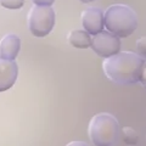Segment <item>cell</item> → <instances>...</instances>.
Masks as SVG:
<instances>
[{"label":"cell","instance_id":"1","mask_svg":"<svg viewBox=\"0 0 146 146\" xmlns=\"http://www.w3.org/2000/svg\"><path fill=\"white\" fill-rule=\"evenodd\" d=\"M102 68L106 77L113 83L130 85L145 84V57L131 51H118L105 58Z\"/></svg>","mask_w":146,"mask_h":146},{"label":"cell","instance_id":"2","mask_svg":"<svg viewBox=\"0 0 146 146\" xmlns=\"http://www.w3.org/2000/svg\"><path fill=\"white\" fill-rule=\"evenodd\" d=\"M105 27L118 38H127L138 28V16L128 5L116 4L104 12Z\"/></svg>","mask_w":146,"mask_h":146},{"label":"cell","instance_id":"3","mask_svg":"<svg viewBox=\"0 0 146 146\" xmlns=\"http://www.w3.org/2000/svg\"><path fill=\"white\" fill-rule=\"evenodd\" d=\"M121 128L117 118L110 113H99L89 123V136L94 145L112 146L119 140Z\"/></svg>","mask_w":146,"mask_h":146},{"label":"cell","instance_id":"4","mask_svg":"<svg viewBox=\"0 0 146 146\" xmlns=\"http://www.w3.org/2000/svg\"><path fill=\"white\" fill-rule=\"evenodd\" d=\"M55 21L56 17L51 6L35 5V4L31 7L27 18L29 32L38 38H43L50 34L55 26Z\"/></svg>","mask_w":146,"mask_h":146},{"label":"cell","instance_id":"5","mask_svg":"<svg viewBox=\"0 0 146 146\" xmlns=\"http://www.w3.org/2000/svg\"><path fill=\"white\" fill-rule=\"evenodd\" d=\"M90 48L100 57L107 58L121 50V39L108 31H100L90 38Z\"/></svg>","mask_w":146,"mask_h":146},{"label":"cell","instance_id":"6","mask_svg":"<svg viewBox=\"0 0 146 146\" xmlns=\"http://www.w3.org/2000/svg\"><path fill=\"white\" fill-rule=\"evenodd\" d=\"M82 25L90 35H94L104 29V11L99 7H88L82 12Z\"/></svg>","mask_w":146,"mask_h":146},{"label":"cell","instance_id":"7","mask_svg":"<svg viewBox=\"0 0 146 146\" xmlns=\"http://www.w3.org/2000/svg\"><path fill=\"white\" fill-rule=\"evenodd\" d=\"M18 77V66L15 60L0 57V91L10 89Z\"/></svg>","mask_w":146,"mask_h":146},{"label":"cell","instance_id":"8","mask_svg":"<svg viewBox=\"0 0 146 146\" xmlns=\"http://www.w3.org/2000/svg\"><path fill=\"white\" fill-rule=\"evenodd\" d=\"M21 49V39L16 34H7L0 40V57L15 60Z\"/></svg>","mask_w":146,"mask_h":146},{"label":"cell","instance_id":"9","mask_svg":"<svg viewBox=\"0 0 146 146\" xmlns=\"http://www.w3.org/2000/svg\"><path fill=\"white\" fill-rule=\"evenodd\" d=\"M90 34L86 31L76 29L72 31L68 35V42L73 48L77 49H88L90 48Z\"/></svg>","mask_w":146,"mask_h":146},{"label":"cell","instance_id":"10","mask_svg":"<svg viewBox=\"0 0 146 146\" xmlns=\"http://www.w3.org/2000/svg\"><path fill=\"white\" fill-rule=\"evenodd\" d=\"M122 133V138H123V141L127 144V145H135L138 143L139 140V135L138 133L130 127H124L123 129L121 130Z\"/></svg>","mask_w":146,"mask_h":146},{"label":"cell","instance_id":"11","mask_svg":"<svg viewBox=\"0 0 146 146\" xmlns=\"http://www.w3.org/2000/svg\"><path fill=\"white\" fill-rule=\"evenodd\" d=\"M0 5L9 10H18L25 5V0H0Z\"/></svg>","mask_w":146,"mask_h":146},{"label":"cell","instance_id":"12","mask_svg":"<svg viewBox=\"0 0 146 146\" xmlns=\"http://www.w3.org/2000/svg\"><path fill=\"white\" fill-rule=\"evenodd\" d=\"M136 54H139L140 56L145 57V36H141L136 42Z\"/></svg>","mask_w":146,"mask_h":146},{"label":"cell","instance_id":"13","mask_svg":"<svg viewBox=\"0 0 146 146\" xmlns=\"http://www.w3.org/2000/svg\"><path fill=\"white\" fill-rule=\"evenodd\" d=\"M35 5H45V6H51L55 3V0H32Z\"/></svg>","mask_w":146,"mask_h":146},{"label":"cell","instance_id":"14","mask_svg":"<svg viewBox=\"0 0 146 146\" xmlns=\"http://www.w3.org/2000/svg\"><path fill=\"white\" fill-rule=\"evenodd\" d=\"M79 1L84 3V4H89V3H93V1H95V0H79Z\"/></svg>","mask_w":146,"mask_h":146},{"label":"cell","instance_id":"15","mask_svg":"<svg viewBox=\"0 0 146 146\" xmlns=\"http://www.w3.org/2000/svg\"><path fill=\"white\" fill-rule=\"evenodd\" d=\"M70 145H78V143H72V144H70ZM79 145H86V144H84V143H80Z\"/></svg>","mask_w":146,"mask_h":146}]
</instances>
